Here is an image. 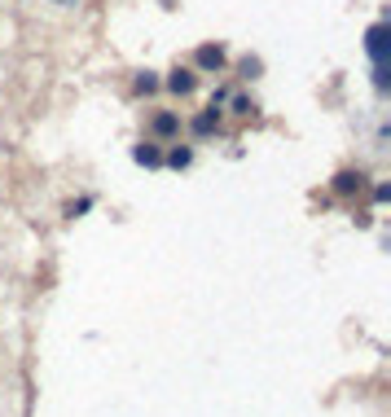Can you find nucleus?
Segmentation results:
<instances>
[{
	"label": "nucleus",
	"mask_w": 391,
	"mask_h": 417,
	"mask_svg": "<svg viewBox=\"0 0 391 417\" xmlns=\"http://www.w3.org/2000/svg\"><path fill=\"white\" fill-rule=\"evenodd\" d=\"M374 84H378V88H387V66H382V62L374 66Z\"/></svg>",
	"instance_id": "9b49d317"
},
{
	"label": "nucleus",
	"mask_w": 391,
	"mask_h": 417,
	"mask_svg": "<svg viewBox=\"0 0 391 417\" xmlns=\"http://www.w3.org/2000/svg\"><path fill=\"white\" fill-rule=\"evenodd\" d=\"M167 163H172V167H176V171H185V167H189V163H194V149H185V145H176V149H172V154H167Z\"/></svg>",
	"instance_id": "423d86ee"
},
{
	"label": "nucleus",
	"mask_w": 391,
	"mask_h": 417,
	"mask_svg": "<svg viewBox=\"0 0 391 417\" xmlns=\"http://www.w3.org/2000/svg\"><path fill=\"white\" fill-rule=\"evenodd\" d=\"M62 5H75V0H62Z\"/></svg>",
	"instance_id": "f8f14e48"
},
{
	"label": "nucleus",
	"mask_w": 391,
	"mask_h": 417,
	"mask_svg": "<svg viewBox=\"0 0 391 417\" xmlns=\"http://www.w3.org/2000/svg\"><path fill=\"white\" fill-rule=\"evenodd\" d=\"M387 44H391V27H387V22H374L370 36H365V48H370V58H374V62L387 58Z\"/></svg>",
	"instance_id": "f257e3e1"
},
{
	"label": "nucleus",
	"mask_w": 391,
	"mask_h": 417,
	"mask_svg": "<svg viewBox=\"0 0 391 417\" xmlns=\"http://www.w3.org/2000/svg\"><path fill=\"white\" fill-rule=\"evenodd\" d=\"M132 159H137L141 167H159V163H163V154H159V145H137V149H132Z\"/></svg>",
	"instance_id": "39448f33"
},
{
	"label": "nucleus",
	"mask_w": 391,
	"mask_h": 417,
	"mask_svg": "<svg viewBox=\"0 0 391 417\" xmlns=\"http://www.w3.org/2000/svg\"><path fill=\"white\" fill-rule=\"evenodd\" d=\"M198 66H202V70H220V66H224V48H220V44H202V48H198Z\"/></svg>",
	"instance_id": "7ed1b4c3"
},
{
	"label": "nucleus",
	"mask_w": 391,
	"mask_h": 417,
	"mask_svg": "<svg viewBox=\"0 0 391 417\" xmlns=\"http://www.w3.org/2000/svg\"><path fill=\"white\" fill-rule=\"evenodd\" d=\"M212 127H216V106L207 110V115H198V119H194V132H198V137H207Z\"/></svg>",
	"instance_id": "6e6552de"
},
{
	"label": "nucleus",
	"mask_w": 391,
	"mask_h": 417,
	"mask_svg": "<svg viewBox=\"0 0 391 417\" xmlns=\"http://www.w3.org/2000/svg\"><path fill=\"white\" fill-rule=\"evenodd\" d=\"M154 88H159V80H154V75L145 70V75H141V80H137V93H154Z\"/></svg>",
	"instance_id": "1a4fd4ad"
},
{
	"label": "nucleus",
	"mask_w": 391,
	"mask_h": 417,
	"mask_svg": "<svg viewBox=\"0 0 391 417\" xmlns=\"http://www.w3.org/2000/svg\"><path fill=\"white\" fill-rule=\"evenodd\" d=\"M194 84H198V80H194V70H185V66H176V70L167 75V88H172V93H180V97L194 93Z\"/></svg>",
	"instance_id": "f03ea898"
},
{
	"label": "nucleus",
	"mask_w": 391,
	"mask_h": 417,
	"mask_svg": "<svg viewBox=\"0 0 391 417\" xmlns=\"http://www.w3.org/2000/svg\"><path fill=\"white\" fill-rule=\"evenodd\" d=\"M334 189H338V194H360V189H365V176H360V171H338V176H334Z\"/></svg>",
	"instance_id": "20e7f679"
},
{
	"label": "nucleus",
	"mask_w": 391,
	"mask_h": 417,
	"mask_svg": "<svg viewBox=\"0 0 391 417\" xmlns=\"http://www.w3.org/2000/svg\"><path fill=\"white\" fill-rule=\"evenodd\" d=\"M154 132H159V137L180 132V119H176V115H159V119H154Z\"/></svg>",
	"instance_id": "0eeeda50"
},
{
	"label": "nucleus",
	"mask_w": 391,
	"mask_h": 417,
	"mask_svg": "<svg viewBox=\"0 0 391 417\" xmlns=\"http://www.w3.org/2000/svg\"><path fill=\"white\" fill-rule=\"evenodd\" d=\"M88 206H93V198H80V202H71V216H84Z\"/></svg>",
	"instance_id": "9d476101"
}]
</instances>
